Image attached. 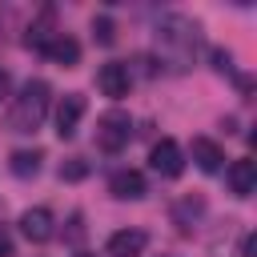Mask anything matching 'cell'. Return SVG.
I'll use <instances>...</instances> for the list:
<instances>
[{
    "label": "cell",
    "mask_w": 257,
    "mask_h": 257,
    "mask_svg": "<svg viewBox=\"0 0 257 257\" xmlns=\"http://www.w3.org/2000/svg\"><path fill=\"white\" fill-rule=\"evenodd\" d=\"M153 40H157L161 64H169L173 72H185L193 64V52H197V24L189 16H181V12H169V16L157 20Z\"/></svg>",
    "instance_id": "1"
},
{
    "label": "cell",
    "mask_w": 257,
    "mask_h": 257,
    "mask_svg": "<svg viewBox=\"0 0 257 257\" xmlns=\"http://www.w3.org/2000/svg\"><path fill=\"white\" fill-rule=\"evenodd\" d=\"M48 104H52L48 80H28V84L16 92L12 108H8V128H12V133H36L40 120L48 116Z\"/></svg>",
    "instance_id": "2"
},
{
    "label": "cell",
    "mask_w": 257,
    "mask_h": 257,
    "mask_svg": "<svg viewBox=\"0 0 257 257\" xmlns=\"http://www.w3.org/2000/svg\"><path fill=\"white\" fill-rule=\"evenodd\" d=\"M128 137H133V116H128V112L108 108V112L96 116V145H100L104 153H120V149L128 145Z\"/></svg>",
    "instance_id": "3"
},
{
    "label": "cell",
    "mask_w": 257,
    "mask_h": 257,
    "mask_svg": "<svg viewBox=\"0 0 257 257\" xmlns=\"http://www.w3.org/2000/svg\"><path fill=\"white\" fill-rule=\"evenodd\" d=\"M149 165H153V173L157 177H181L185 173V153H181V145L173 141V137H161L153 149H149Z\"/></svg>",
    "instance_id": "4"
},
{
    "label": "cell",
    "mask_w": 257,
    "mask_h": 257,
    "mask_svg": "<svg viewBox=\"0 0 257 257\" xmlns=\"http://www.w3.org/2000/svg\"><path fill=\"white\" fill-rule=\"evenodd\" d=\"M84 112H88L84 92H64L60 104H56V137H60V141H72L76 128H80V116H84Z\"/></svg>",
    "instance_id": "5"
},
{
    "label": "cell",
    "mask_w": 257,
    "mask_h": 257,
    "mask_svg": "<svg viewBox=\"0 0 257 257\" xmlns=\"http://www.w3.org/2000/svg\"><path fill=\"white\" fill-rule=\"evenodd\" d=\"M128 84H133V76H128V64H120V60H108V64H100V68H96V88H100L104 96L120 100V96H128Z\"/></svg>",
    "instance_id": "6"
},
{
    "label": "cell",
    "mask_w": 257,
    "mask_h": 257,
    "mask_svg": "<svg viewBox=\"0 0 257 257\" xmlns=\"http://www.w3.org/2000/svg\"><path fill=\"white\" fill-rule=\"evenodd\" d=\"M225 181H229V193L233 197H253V189H257V161H249V157L229 161Z\"/></svg>",
    "instance_id": "7"
},
{
    "label": "cell",
    "mask_w": 257,
    "mask_h": 257,
    "mask_svg": "<svg viewBox=\"0 0 257 257\" xmlns=\"http://www.w3.org/2000/svg\"><path fill=\"white\" fill-rule=\"evenodd\" d=\"M108 193H112L116 201H141V197L149 193V181H145V173H137V169H116V173L108 177Z\"/></svg>",
    "instance_id": "8"
},
{
    "label": "cell",
    "mask_w": 257,
    "mask_h": 257,
    "mask_svg": "<svg viewBox=\"0 0 257 257\" xmlns=\"http://www.w3.org/2000/svg\"><path fill=\"white\" fill-rule=\"evenodd\" d=\"M20 233L32 241V245H44L52 237V209L36 205V209H24L20 213Z\"/></svg>",
    "instance_id": "9"
},
{
    "label": "cell",
    "mask_w": 257,
    "mask_h": 257,
    "mask_svg": "<svg viewBox=\"0 0 257 257\" xmlns=\"http://www.w3.org/2000/svg\"><path fill=\"white\" fill-rule=\"evenodd\" d=\"M149 245V233L145 229H116L108 237V257H141Z\"/></svg>",
    "instance_id": "10"
},
{
    "label": "cell",
    "mask_w": 257,
    "mask_h": 257,
    "mask_svg": "<svg viewBox=\"0 0 257 257\" xmlns=\"http://www.w3.org/2000/svg\"><path fill=\"white\" fill-rule=\"evenodd\" d=\"M189 153H193V165H197L201 173H217V169L225 165V149H221L217 141H209V137H193Z\"/></svg>",
    "instance_id": "11"
},
{
    "label": "cell",
    "mask_w": 257,
    "mask_h": 257,
    "mask_svg": "<svg viewBox=\"0 0 257 257\" xmlns=\"http://www.w3.org/2000/svg\"><path fill=\"white\" fill-rule=\"evenodd\" d=\"M44 56H48L52 64H60V68H72V64H80V44H76L72 36L56 32V36L44 44Z\"/></svg>",
    "instance_id": "12"
},
{
    "label": "cell",
    "mask_w": 257,
    "mask_h": 257,
    "mask_svg": "<svg viewBox=\"0 0 257 257\" xmlns=\"http://www.w3.org/2000/svg\"><path fill=\"white\" fill-rule=\"evenodd\" d=\"M40 161H44V153H40V149H16V153L8 157V169H12V177L28 181V177H36V173H40Z\"/></svg>",
    "instance_id": "13"
},
{
    "label": "cell",
    "mask_w": 257,
    "mask_h": 257,
    "mask_svg": "<svg viewBox=\"0 0 257 257\" xmlns=\"http://www.w3.org/2000/svg\"><path fill=\"white\" fill-rule=\"evenodd\" d=\"M201 217H205V197L201 193H189V197H181L173 205V221L181 229H193V221H201Z\"/></svg>",
    "instance_id": "14"
},
{
    "label": "cell",
    "mask_w": 257,
    "mask_h": 257,
    "mask_svg": "<svg viewBox=\"0 0 257 257\" xmlns=\"http://www.w3.org/2000/svg\"><path fill=\"white\" fill-rule=\"evenodd\" d=\"M52 16H56V12H52V8H44V12L28 24V32H24V44H28V48H40V52H44V44L56 36V32H52Z\"/></svg>",
    "instance_id": "15"
},
{
    "label": "cell",
    "mask_w": 257,
    "mask_h": 257,
    "mask_svg": "<svg viewBox=\"0 0 257 257\" xmlns=\"http://www.w3.org/2000/svg\"><path fill=\"white\" fill-rule=\"evenodd\" d=\"M92 40H96V44H104V48H108V44H116V24H112L108 16H92Z\"/></svg>",
    "instance_id": "16"
},
{
    "label": "cell",
    "mask_w": 257,
    "mask_h": 257,
    "mask_svg": "<svg viewBox=\"0 0 257 257\" xmlns=\"http://www.w3.org/2000/svg\"><path fill=\"white\" fill-rule=\"evenodd\" d=\"M84 177H88V161L84 157H68L60 165V181H84Z\"/></svg>",
    "instance_id": "17"
},
{
    "label": "cell",
    "mask_w": 257,
    "mask_h": 257,
    "mask_svg": "<svg viewBox=\"0 0 257 257\" xmlns=\"http://www.w3.org/2000/svg\"><path fill=\"white\" fill-rule=\"evenodd\" d=\"M209 60H213V68H217V72H233V52H229V48H213V52H209Z\"/></svg>",
    "instance_id": "18"
},
{
    "label": "cell",
    "mask_w": 257,
    "mask_h": 257,
    "mask_svg": "<svg viewBox=\"0 0 257 257\" xmlns=\"http://www.w3.org/2000/svg\"><path fill=\"white\" fill-rule=\"evenodd\" d=\"M8 92H12V72H8V68H0V100H4Z\"/></svg>",
    "instance_id": "19"
},
{
    "label": "cell",
    "mask_w": 257,
    "mask_h": 257,
    "mask_svg": "<svg viewBox=\"0 0 257 257\" xmlns=\"http://www.w3.org/2000/svg\"><path fill=\"white\" fill-rule=\"evenodd\" d=\"M0 257H12V237L0 229Z\"/></svg>",
    "instance_id": "20"
},
{
    "label": "cell",
    "mask_w": 257,
    "mask_h": 257,
    "mask_svg": "<svg viewBox=\"0 0 257 257\" xmlns=\"http://www.w3.org/2000/svg\"><path fill=\"white\" fill-rule=\"evenodd\" d=\"M241 257H253V233L241 237Z\"/></svg>",
    "instance_id": "21"
},
{
    "label": "cell",
    "mask_w": 257,
    "mask_h": 257,
    "mask_svg": "<svg viewBox=\"0 0 257 257\" xmlns=\"http://www.w3.org/2000/svg\"><path fill=\"white\" fill-rule=\"evenodd\" d=\"M72 257H92V253H84V249H80V253H72Z\"/></svg>",
    "instance_id": "22"
}]
</instances>
